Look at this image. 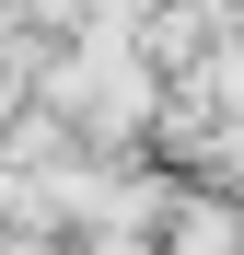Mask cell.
<instances>
[{"mask_svg": "<svg viewBox=\"0 0 244 255\" xmlns=\"http://www.w3.org/2000/svg\"><path fill=\"white\" fill-rule=\"evenodd\" d=\"M81 12H93V35H140V23L163 12V0H81Z\"/></svg>", "mask_w": 244, "mask_h": 255, "instance_id": "obj_1", "label": "cell"}]
</instances>
